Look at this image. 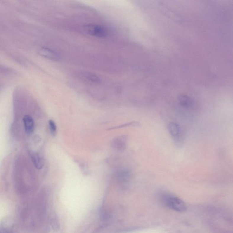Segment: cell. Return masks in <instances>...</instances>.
I'll list each match as a JSON object with an SVG mask.
<instances>
[{
  "mask_svg": "<svg viewBox=\"0 0 233 233\" xmlns=\"http://www.w3.org/2000/svg\"><path fill=\"white\" fill-rule=\"evenodd\" d=\"M32 159L33 162L34 164L38 169H41L43 166V161L38 154H33L32 156Z\"/></svg>",
  "mask_w": 233,
  "mask_h": 233,
  "instance_id": "8",
  "label": "cell"
},
{
  "mask_svg": "<svg viewBox=\"0 0 233 233\" xmlns=\"http://www.w3.org/2000/svg\"><path fill=\"white\" fill-rule=\"evenodd\" d=\"M49 126L50 130L52 136H55L56 134V127L55 123L52 120L49 121Z\"/></svg>",
  "mask_w": 233,
  "mask_h": 233,
  "instance_id": "9",
  "label": "cell"
},
{
  "mask_svg": "<svg viewBox=\"0 0 233 233\" xmlns=\"http://www.w3.org/2000/svg\"><path fill=\"white\" fill-rule=\"evenodd\" d=\"M39 53L43 56L50 59L56 60L58 57V54L56 52L47 48L41 49Z\"/></svg>",
  "mask_w": 233,
  "mask_h": 233,
  "instance_id": "6",
  "label": "cell"
},
{
  "mask_svg": "<svg viewBox=\"0 0 233 233\" xmlns=\"http://www.w3.org/2000/svg\"><path fill=\"white\" fill-rule=\"evenodd\" d=\"M23 123L25 132L30 135L33 132L34 129V123L33 118L29 115H25L23 118Z\"/></svg>",
  "mask_w": 233,
  "mask_h": 233,
  "instance_id": "4",
  "label": "cell"
},
{
  "mask_svg": "<svg viewBox=\"0 0 233 233\" xmlns=\"http://www.w3.org/2000/svg\"><path fill=\"white\" fill-rule=\"evenodd\" d=\"M83 30L88 35L97 38H104L108 35L106 29L100 25L88 24L83 27Z\"/></svg>",
  "mask_w": 233,
  "mask_h": 233,
  "instance_id": "2",
  "label": "cell"
},
{
  "mask_svg": "<svg viewBox=\"0 0 233 233\" xmlns=\"http://www.w3.org/2000/svg\"><path fill=\"white\" fill-rule=\"evenodd\" d=\"M80 76L83 79L93 83L100 82L101 79L98 75L88 72H82L80 73Z\"/></svg>",
  "mask_w": 233,
  "mask_h": 233,
  "instance_id": "5",
  "label": "cell"
},
{
  "mask_svg": "<svg viewBox=\"0 0 233 233\" xmlns=\"http://www.w3.org/2000/svg\"><path fill=\"white\" fill-rule=\"evenodd\" d=\"M178 100L180 105L184 108H190L191 106V99L186 95H180L178 97Z\"/></svg>",
  "mask_w": 233,
  "mask_h": 233,
  "instance_id": "7",
  "label": "cell"
},
{
  "mask_svg": "<svg viewBox=\"0 0 233 233\" xmlns=\"http://www.w3.org/2000/svg\"><path fill=\"white\" fill-rule=\"evenodd\" d=\"M163 201L165 206L176 211L183 212L187 209L184 202L178 197L173 195H164L163 196Z\"/></svg>",
  "mask_w": 233,
  "mask_h": 233,
  "instance_id": "1",
  "label": "cell"
},
{
  "mask_svg": "<svg viewBox=\"0 0 233 233\" xmlns=\"http://www.w3.org/2000/svg\"><path fill=\"white\" fill-rule=\"evenodd\" d=\"M168 130L170 135L175 140L179 139L181 136V129L177 123L174 122H170L168 125Z\"/></svg>",
  "mask_w": 233,
  "mask_h": 233,
  "instance_id": "3",
  "label": "cell"
}]
</instances>
